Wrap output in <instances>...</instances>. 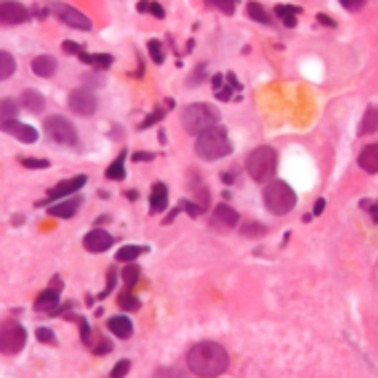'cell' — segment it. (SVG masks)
<instances>
[{"label": "cell", "instance_id": "cell-1", "mask_svg": "<svg viewBox=\"0 0 378 378\" xmlns=\"http://www.w3.org/2000/svg\"><path fill=\"white\" fill-rule=\"evenodd\" d=\"M186 363L195 376L215 378L228 370L230 356L224 345L213 343V340H204V343H197L190 347Z\"/></svg>", "mask_w": 378, "mask_h": 378}, {"label": "cell", "instance_id": "cell-2", "mask_svg": "<svg viewBox=\"0 0 378 378\" xmlns=\"http://www.w3.org/2000/svg\"><path fill=\"white\" fill-rule=\"evenodd\" d=\"M195 153L206 162L222 160V157L233 153V144H230L226 135V129L217 124V126H211L208 131L199 133L197 142H195Z\"/></svg>", "mask_w": 378, "mask_h": 378}, {"label": "cell", "instance_id": "cell-3", "mask_svg": "<svg viewBox=\"0 0 378 378\" xmlns=\"http://www.w3.org/2000/svg\"><path fill=\"white\" fill-rule=\"evenodd\" d=\"M219 120H222L219 108L206 102L188 104L181 111V124H184V131L190 133V135H199V133L208 131L211 126H217Z\"/></svg>", "mask_w": 378, "mask_h": 378}, {"label": "cell", "instance_id": "cell-4", "mask_svg": "<svg viewBox=\"0 0 378 378\" xmlns=\"http://www.w3.org/2000/svg\"><path fill=\"white\" fill-rule=\"evenodd\" d=\"M277 160L279 157L272 146H259V149H254L246 160L248 175L254 181H259V184H268V181H272L277 175Z\"/></svg>", "mask_w": 378, "mask_h": 378}, {"label": "cell", "instance_id": "cell-5", "mask_svg": "<svg viewBox=\"0 0 378 378\" xmlns=\"http://www.w3.org/2000/svg\"><path fill=\"white\" fill-rule=\"evenodd\" d=\"M263 204L272 215H288L297 206V195L286 181L272 179L268 181V186L263 190Z\"/></svg>", "mask_w": 378, "mask_h": 378}, {"label": "cell", "instance_id": "cell-6", "mask_svg": "<svg viewBox=\"0 0 378 378\" xmlns=\"http://www.w3.org/2000/svg\"><path fill=\"white\" fill-rule=\"evenodd\" d=\"M27 345V327L16 319L0 323V354L16 356Z\"/></svg>", "mask_w": 378, "mask_h": 378}, {"label": "cell", "instance_id": "cell-7", "mask_svg": "<svg viewBox=\"0 0 378 378\" xmlns=\"http://www.w3.org/2000/svg\"><path fill=\"white\" fill-rule=\"evenodd\" d=\"M44 133L49 140L60 146H78L80 142L78 129L73 126V122L65 115H49L44 120Z\"/></svg>", "mask_w": 378, "mask_h": 378}, {"label": "cell", "instance_id": "cell-8", "mask_svg": "<svg viewBox=\"0 0 378 378\" xmlns=\"http://www.w3.org/2000/svg\"><path fill=\"white\" fill-rule=\"evenodd\" d=\"M49 9L54 11V14L63 20L67 27L71 29H80V31H91V20L82 14V11H78L76 7H71V5H65V3H58V0H54L51 5H49Z\"/></svg>", "mask_w": 378, "mask_h": 378}, {"label": "cell", "instance_id": "cell-9", "mask_svg": "<svg viewBox=\"0 0 378 378\" xmlns=\"http://www.w3.org/2000/svg\"><path fill=\"white\" fill-rule=\"evenodd\" d=\"M69 108L80 117H89L97 111V97L89 87L73 89L69 93Z\"/></svg>", "mask_w": 378, "mask_h": 378}, {"label": "cell", "instance_id": "cell-10", "mask_svg": "<svg viewBox=\"0 0 378 378\" xmlns=\"http://www.w3.org/2000/svg\"><path fill=\"white\" fill-rule=\"evenodd\" d=\"M84 184H87V175H76V177H71V179H63L54 188H49L47 197L42 202H38L35 206H49V204H54V202H60V199L69 197V195H76Z\"/></svg>", "mask_w": 378, "mask_h": 378}, {"label": "cell", "instance_id": "cell-11", "mask_svg": "<svg viewBox=\"0 0 378 378\" xmlns=\"http://www.w3.org/2000/svg\"><path fill=\"white\" fill-rule=\"evenodd\" d=\"M60 288H63V281H60V277L54 279V286L51 288H47L42 290L38 297H35L33 301V310L35 312H47V314H51L60 308Z\"/></svg>", "mask_w": 378, "mask_h": 378}, {"label": "cell", "instance_id": "cell-12", "mask_svg": "<svg viewBox=\"0 0 378 378\" xmlns=\"http://www.w3.org/2000/svg\"><path fill=\"white\" fill-rule=\"evenodd\" d=\"M29 20V9L16 3V0H7L0 3V24L11 27V24H24Z\"/></svg>", "mask_w": 378, "mask_h": 378}, {"label": "cell", "instance_id": "cell-13", "mask_svg": "<svg viewBox=\"0 0 378 378\" xmlns=\"http://www.w3.org/2000/svg\"><path fill=\"white\" fill-rule=\"evenodd\" d=\"M113 237L106 233V230H102V228H93L91 233H87L84 235V239H82V246H84V250L87 252H93V254H100V252H106L108 248L113 246Z\"/></svg>", "mask_w": 378, "mask_h": 378}, {"label": "cell", "instance_id": "cell-14", "mask_svg": "<svg viewBox=\"0 0 378 378\" xmlns=\"http://www.w3.org/2000/svg\"><path fill=\"white\" fill-rule=\"evenodd\" d=\"M0 129H3L5 133H9V135H14L18 142L22 144H33L38 142V131H35L33 126L29 124H22V122L18 120H7V122H0Z\"/></svg>", "mask_w": 378, "mask_h": 378}, {"label": "cell", "instance_id": "cell-15", "mask_svg": "<svg viewBox=\"0 0 378 378\" xmlns=\"http://www.w3.org/2000/svg\"><path fill=\"white\" fill-rule=\"evenodd\" d=\"M211 224L215 228H224V230H230L239 224V213L235 208H230L228 204H219L217 208L213 211V219Z\"/></svg>", "mask_w": 378, "mask_h": 378}, {"label": "cell", "instance_id": "cell-16", "mask_svg": "<svg viewBox=\"0 0 378 378\" xmlns=\"http://www.w3.org/2000/svg\"><path fill=\"white\" fill-rule=\"evenodd\" d=\"M80 206H82V197H69V199L51 204L47 208V213L51 217H58V219H71V217H76Z\"/></svg>", "mask_w": 378, "mask_h": 378}, {"label": "cell", "instance_id": "cell-17", "mask_svg": "<svg viewBox=\"0 0 378 378\" xmlns=\"http://www.w3.org/2000/svg\"><path fill=\"white\" fill-rule=\"evenodd\" d=\"M106 330L117 338H131L133 336V321L126 314H115L106 321Z\"/></svg>", "mask_w": 378, "mask_h": 378}, {"label": "cell", "instance_id": "cell-18", "mask_svg": "<svg viewBox=\"0 0 378 378\" xmlns=\"http://www.w3.org/2000/svg\"><path fill=\"white\" fill-rule=\"evenodd\" d=\"M359 166L370 175L378 173V144L365 146V149L361 151V155H359Z\"/></svg>", "mask_w": 378, "mask_h": 378}, {"label": "cell", "instance_id": "cell-19", "mask_svg": "<svg viewBox=\"0 0 378 378\" xmlns=\"http://www.w3.org/2000/svg\"><path fill=\"white\" fill-rule=\"evenodd\" d=\"M20 104L27 108L29 113H42L44 111V95L35 89H24L20 95Z\"/></svg>", "mask_w": 378, "mask_h": 378}, {"label": "cell", "instance_id": "cell-20", "mask_svg": "<svg viewBox=\"0 0 378 378\" xmlns=\"http://www.w3.org/2000/svg\"><path fill=\"white\" fill-rule=\"evenodd\" d=\"M56 69H58V63H56V58H51V56H38V58L31 60V71L38 78H51L56 73Z\"/></svg>", "mask_w": 378, "mask_h": 378}, {"label": "cell", "instance_id": "cell-21", "mask_svg": "<svg viewBox=\"0 0 378 378\" xmlns=\"http://www.w3.org/2000/svg\"><path fill=\"white\" fill-rule=\"evenodd\" d=\"M151 213L157 215V213H164L166 206H168V188L162 181H157L153 184V190H151Z\"/></svg>", "mask_w": 378, "mask_h": 378}, {"label": "cell", "instance_id": "cell-22", "mask_svg": "<svg viewBox=\"0 0 378 378\" xmlns=\"http://www.w3.org/2000/svg\"><path fill=\"white\" fill-rule=\"evenodd\" d=\"M78 58L82 60L84 65L95 67L97 71H104V69H108L113 65V56H108V54H87L84 49L78 54Z\"/></svg>", "mask_w": 378, "mask_h": 378}, {"label": "cell", "instance_id": "cell-23", "mask_svg": "<svg viewBox=\"0 0 378 378\" xmlns=\"http://www.w3.org/2000/svg\"><path fill=\"white\" fill-rule=\"evenodd\" d=\"M376 131H378V106L372 104L361 120L359 135H372V133H376Z\"/></svg>", "mask_w": 378, "mask_h": 378}, {"label": "cell", "instance_id": "cell-24", "mask_svg": "<svg viewBox=\"0 0 378 378\" xmlns=\"http://www.w3.org/2000/svg\"><path fill=\"white\" fill-rule=\"evenodd\" d=\"M274 14L277 18L281 20L286 27H297V16L301 14V9L299 7H290V5H277L274 7Z\"/></svg>", "mask_w": 378, "mask_h": 378}, {"label": "cell", "instance_id": "cell-25", "mask_svg": "<svg viewBox=\"0 0 378 378\" xmlns=\"http://www.w3.org/2000/svg\"><path fill=\"white\" fill-rule=\"evenodd\" d=\"M149 250L144 246H135V243H129V246H122L117 252H115V259L122 261V263H133L138 257H142V254Z\"/></svg>", "mask_w": 378, "mask_h": 378}, {"label": "cell", "instance_id": "cell-26", "mask_svg": "<svg viewBox=\"0 0 378 378\" xmlns=\"http://www.w3.org/2000/svg\"><path fill=\"white\" fill-rule=\"evenodd\" d=\"M124 160H126V149L122 151L115 160H113V164L106 168V179H113V181H120V179H124L126 177V168H124Z\"/></svg>", "mask_w": 378, "mask_h": 378}, {"label": "cell", "instance_id": "cell-27", "mask_svg": "<svg viewBox=\"0 0 378 378\" xmlns=\"http://www.w3.org/2000/svg\"><path fill=\"white\" fill-rule=\"evenodd\" d=\"M20 113V104L14 97H3L0 100V122H7V120H16Z\"/></svg>", "mask_w": 378, "mask_h": 378}, {"label": "cell", "instance_id": "cell-28", "mask_svg": "<svg viewBox=\"0 0 378 378\" xmlns=\"http://www.w3.org/2000/svg\"><path fill=\"white\" fill-rule=\"evenodd\" d=\"M16 73V60L9 51H0V82L9 80Z\"/></svg>", "mask_w": 378, "mask_h": 378}, {"label": "cell", "instance_id": "cell-29", "mask_svg": "<svg viewBox=\"0 0 378 378\" xmlns=\"http://www.w3.org/2000/svg\"><path fill=\"white\" fill-rule=\"evenodd\" d=\"M117 306L124 310V312H138L140 306H142V301L133 295V290H124L122 295L117 297Z\"/></svg>", "mask_w": 378, "mask_h": 378}, {"label": "cell", "instance_id": "cell-30", "mask_svg": "<svg viewBox=\"0 0 378 378\" xmlns=\"http://www.w3.org/2000/svg\"><path fill=\"white\" fill-rule=\"evenodd\" d=\"M246 11H248V16H250L254 22H259V24H272V18H270V14L265 11L263 5H259V3H248Z\"/></svg>", "mask_w": 378, "mask_h": 378}, {"label": "cell", "instance_id": "cell-31", "mask_svg": "<svg viewBox=\"0 0 378 378\" xmlns=\"http://www.w3.org/2000/svg\"><path fill=\"white\" fill-rule=\"evenodd\" d=\"M67 319H71V321H76L78 325H80V340L84 345H91V325H89V319L87 316H76V314H69Z\"/></svg>", "mask_w": 378, "mask_h": 378}, {"label": "cell", "instance_id": "cell-32", "mask_svg": "<svg viewBox=\"0 0 378 378\" xmlns=\"http://www.w3.org/2000/svg\"><path fill=\"white\" fill-rule=\"evenodd\" d=\"M122 281H124V290L135 288V284L140 281V268L135 263H129L124 270H122Z\"/></svg>", "mask_w": 378, "mask_h": 378}, {"label": "cell", "instance_id": "cell-33", "mask_svg": "<svg viewBox=\"0 0 378 378\" xmlns=\"http://www.w3.org/2000/svg\"><path fill=\"white\" fill-rule=\"evenodd\" d=\"M268 233V228L259 222H246L241 226V235L248 237V239H257V237H263Z\"/></svg>", "mask_w": 378, "mask_h": 378}, {"label": "cell", "instance_id": "cell-34", "mask_svg": "<svg viewBox=\"0 0 378 378\" xmlns=\"http://www.w3.org/2000/svg\"><path fill=\"white\" fill-rule=\"evenodd\" d=\"M35 338H38L42 345H56V343H58L56 332L51 330V327H44V325L35 327Z\"/></svg>", "mask_w": 378, "mask_h": 378}, {"label": "cell", "instance_id": "cell-35", "mask_svg": "<svg viewBox=\"0 0 378 378\" xmlns=\"http://www.w3.org/2000/svg\"><path fill=\"white\" fill-rule=\"evenodd\" d=\"M18 162L24 166V168H31V170H42V168H49L51 162L49 160H42V157H18Z\"/></svg>", "mask_w": 378, "mask_h": 378}, {"label": "cell", "instance_id": "cell-36", "mask_svg": "<svg viewBox=\"0 0 378 378\" xmlns=\"http://www.w3.org/2000/svg\"><path fill=\"white\" fill-rule=\"evenodd\" d=\"M115 284H117V270H115V268H108V272H106V286H104V290L100 292V295H97V299H106L115 290Z\"/></svg>", "mask_w": 378, "mask_h": 378}, {"label": "cell", "instance_id": "cell-37", "mask_svg": "<svg viewBox=\"0 0 378 378\" xmlns=\"http://www.w3.org/2000/svg\"><path fill=\"white\" fill-rule=\"evenodd\" d=\"M149 54H151V58H153V63H155V65H162V63H164V58H166L164 47H162L160 40H149Z\"/></svg>", "mask_w": 378, "mask_h": 378}, {"label": "cell", "instance_id": "cell-38", "mask_svg": "<svg viewBox=\"0 0 378 378\" xmlns=\"http://www.w3.org/2000/svg\"><path fill=\"white\" fill-rule=\"evenodd\" d=\"M153 378H190V376L179 368H162L153 374Z\"/></svg>", "mask_w": 378, "mask_h": 378}, {"label": "cell", "instance_id": "cell-39", "mask_svg": "<svg viewBox=\"0 0 378 378\" xmlns=\"http://www.w3.org/2000/svg\"><path fill=\"white\" fill-rule=\"evenodd\" d=\"M208 5L219 9V11H224V14H235V9H237V0H208Z\"/></svg>", "mask_w": 378, "mask_h": 378}, {"label": "cell", "instance_id": "cell-40", "mask_svg": "<svg viewBox=\"0 0 378 378\" xmlns=\"http://www.w3.org/2000/svg\"><path fill=\"white\" fill-rule=\"evenodd\" d=\"M164 115H166V111H164V108H160V106H157L155 111H153V113H151L149 117H146V120L142 122V124H140L138 129H140V131H146V129H151L153 124H157V122H162V120H164Z\"/></svg>", "mask_w": 378, "mask_h": 378}, {"label": "cell", "instance_id": "cell-41", "mask_svg": "<svg viewBox=\"0 0 378 378\" xmlns=\"http://www.w3.org/2000/svg\"><path fill=\"white\" fill-rule=\"evenodd\" d=\"M131 372V361L129 359H122V361H117L115 365H113V370H111V378H124L126 374Z\"/></svg>", "mask_w": 378, "mask_h": 378}, {"label": "cell", "instance_id": "cell-42", "mask_svg": "<svg viewBox=\"0 0 378 378\" xmlns=\"http://www.w3.org/2000/svg\"><path fill=\"white\" fill-rule=\"evenodd\" d=\"M91 350H93L95 356H104V354H108V352L113 350V343L108 338H100V340H97V345L91 347Z\"/></svg>", "mask_w": 378, "mask_h": 378}, {"label": "cell", "instance_id": "cell-43", "mask_svg": "<svg viewBox=\"0 0 378 378\" xmlns=\"http://www.w3.org/2000/svg\"><path fill=\"white\" fill-rule=\"evenodd\" d=\"M206 69H208V65H206V63H202L197 69H195V73L188 78V84H190V87H192V84H202V82H204V78H206Z\"/></svg>", "mask_w": 378, "mask_h": 378}, {"label": "cell", "instance_id": "cell-44", "mask_svg": "<svg viewBox=\"0 0 378 378\" xmlns=\"http://www.w3.org/2000/svg\"><path fill=\"white\" fill-rule=\"evenodd\" d=\"M195 197H197V202H195V204L199 206L202 213H204L206 208H208V190H206V188H199L197 192H195Z\"/></svg>", "mask_w": 378, "mask_h": 378}, {"label": "cell", "instance_id": "cell-45", "mask_svg": "<svg viewBox=\"0 0 378 378\" xmlns=\"http://www.w3.org/2000/svg\"><path fill=\"white\" fill-rule=\"evenodd\" d=\"M338 3L347 11H359V9H363V5L368 3V0H338Z\"/></svg>", "mask_w": 378, "mask_h": 378}, {"label": "cell", "instance_id": "cell-46", "mask_svg": "<svg viewBox=\"0 0 378 378\" xmlns=\"http://www.w3.org/2000/svg\"><path fill=\"white\" fill-rule=\"evenodd\" d=\"M179 206H181V211H186L190 217H197V215H202V208H199L197 204H192V202H186V199H184V202H181Z\"/></svg>", "mask_w": 378, "mask_h": 378}, {"label": "cell", "instance_id": "cell-47", "mask_svg": "<svg viewBox=\"0 0 378 378\" xmlns=\"http://www.w3.org/2000/svg\"><path fill=\"white\" fill-rule=\"evenodd\" d=\"M63 51L69 54V56H78V54L82 51V47H80L78 42H73V40H65V42H63Z\"/></svg>", "mask_w": 378, "mask_h": 378}, {"label": "cell", "instance_id": "cell-48", "mask_svg": "<svg viewBox=\"0 0 378 378\" xmlns=\"http://www.w3.org/2000/svg\"><path fill=\"white\" fill-rule=\"evenodd\" d=\"M151 160H155V155L146 153V151H140V153L133 155V162H151Z\"/></svg>", "mask_w": 378, "mask_h": 378}, {"label": "cell", "instance_id": "cell-49", "mask_svg": "<svg viewBox=\"0 0 378 378\" xmlns=\"http://www.w3.org/2000/svg\"><path fill=\"white\" fill-rule=\"evenodd\" d=\"M149 11H151V14L155 16V18H164V7L162 5H157V3H153V0H151V7H149Z\"/></svg>", "mask_w": 378, "mask_h": 378}, {"label": "cell", "instance_id": "cell-50", "mask_svg": "<svg viewBox=\"0 0 378 378\" xmlns=\"http://www.w3.org/2000/svg\"><path fill=\"white\" fill-rule=\"evenodd\" d=\"M363 208H370V213H372V217H374V222L378 224V202L372 204V206H370V202H363Z\"/></svg>", "mask_w": 378, "mask_h": 378}, {"label": "cell", "instance_id": "cell-51", "mask_svg": "<svg viewBox=\"0 0 378 378\" xmlns=\"http://www.w3.org/2000/svg\"><path fill=\"white\" fill-rule=\"evenodd\" d=\"M316 20H319L321 24H325V27H336V22L330 20V16H325V14H319V16H316Z\"/></svg>", "mask_w": 378, "mask_h": 378}, {"label": "cell", "instance_id": "cell-52", "mask_svg": "<svg viewBox=\"0 0 378 378\" xmlns=\"http://www.w3.org/2000/svg\"><path fill=\"white\" fill-rule=\"evenodd\" d=\"M149 7H151V0H140V3H138V11H140V14H146V11H149Z\"/></svg>", "mask_w": 378, "mask_h": 378}, {"label": "cell", "instance_id": "cell-53", "mask_svg": "<svg viewBox=\"0 0 378 378\" xmlns=\"http://www.w3.org/2000/svg\"><path fill=\"white\" fill-rule=\"evenodd\" d=\"M179 213H181V206H177V208H173V211H170V215H168V217L164 219V224H170V222H173V219H175V217L179 215Z\"/></svg>", "mask_w": 378, "mask_h": 378}, {"label": "cell", "instance_id": "cell-54", "mask_svg": "<svg viewBox=\"0 0 378 378\" xmlns=\"http://www.w3.org/2000/svg\"><path fill=\"white\" fill-rule=\"evenodd\" d=\"M323 208H325V199H319V202L314 204V215H321Z\"/></svg>", "mask_w": 378, "mask_h": 378}, {"label": "cell", "instance_id": "cell-55", "mask_svg": "<svg viewBox=\"0 0 378 378\" xmlns=\"http://www.w3.org/2000/svg\"><path fill=\"white\" fill-rule=\"evenodd\" d=\"M33 14L38 16L40 20H44V16H47V9H42V7H33Z\"/></svg>", "mask_w": 378, "mask_h": 378}, {"label": "cell", "instance_id": "cell-56", "mask_svg": "<svg viewBox=\"0 0 378 378\" xmlns=\"http://www.w3.org/2000/svg\"><path fill=\"white\" fill-rule=\"evenodd\" d=\"M11 224H14V226H20V224H24V217H22V215H16V217H14V222H11Z\"/></svg>", "mask_w": 378, "mask_h": 378}, {"label": "cell", "instance_id": "cell-57", "mask_svg": "<svg viewBox=\"0 0 378 378\" xmlns=\"http://www.w3.org/2000/svg\"><path fill=\"white\" fill-rule=\"evenodd\" d=\"M126 197H129L131 202H135V199H138V190H129V192H126Z\"/></svg>", "mask_w": 378, "mask_h": 378}, {"label": "cell", "instance_id": "cell-58", "mask_svg": "<svg viewBox=\"0 0 378 378\" xmlns=\"http://www.w3.org/2000/svg\"><path fill=\"white\" fill-rule=\"evenodd\" d=\"M222 179L226 181V184H233V181H235V177H233V175H228V173H224V175H222Z\"/></svg>", "mask_w": 378, "mask_h": 378}, {"label": "cell", "instance_id": "cell-59", "mask_svg": "<svg viewBox=\"0 0 378 378\" xmlns=\"http://www.w3.org/2000/svg\"><path fill=\"white\" fill-rule=\"evenodd\" d=\"M106 222H108V217L102 215V217H97V222H95V224H106Z\"/></svg>", "mask_w": 378, "mask_h": 378}]
</instances>
